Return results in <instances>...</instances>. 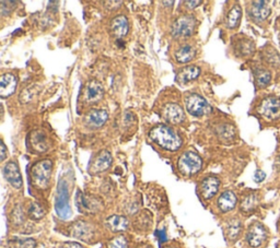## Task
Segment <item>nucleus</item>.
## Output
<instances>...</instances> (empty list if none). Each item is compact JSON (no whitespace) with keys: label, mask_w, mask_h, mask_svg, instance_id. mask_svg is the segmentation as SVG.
I'll use <instances>...</instances> for the list:
<instances>
[{"label":"nucleus","mask_w":280,"mask_h":248,"mask_svg":"<svg viewBox=\"0 0 280 248\" xmlns=\"http://www.w3.org/2000/svg\"><path fill=\"white\" fill-rule=\"evenodd\" d=\"M77 207L81 212L88 213V212H91V211L94 210L95 205L89 198H87L81 193L78 192V194H77Z\"/></svg>","instance_id":"28"},{"label":"nucleus","mask_w":280,"mask_h":248,"mask_svg":"<svg viewBox=\"0 0 280 248\" xmlns=\"http://www.w3.org/2000/svg\"><path fill=\"white\" fill-rule=\"evenodd\" d=\"M267 239V230L260 222H255L249 228L247 233V242L251 247H260Z\"/></svg>","instance_id":"9"},{"label":"nucleus","mask_w":280,"mask_h":248,"mask_svg":"<svg viewBox=\"0 0 280 248\" xmlns=\"http://www.w3.org/2000/svg\"><path fill=\"white\" fill-rule=\"evenodd\" d=\"M73 235H75L76 238H79L80 240L88 241L89 239L92 238L93 233L92 230H91V228L87 223L79 222L73 226Z\"/></svg>","instance_id":"23"},{"label":"nucleus","mask_w":280,"mask_h":248,"mask_svg":"<svg viewBox=\"0 0 280 248\" xmlns=\"http://www.w3.org/2000/svg\"><path fill=\"white\" fill-rule=\"evenodd\" d=\"M241 18H242V9L239 4H236L227 15V21H226L227 26L229 28H236L239 25Z\"/></svg>","instance_id":"24"},{"label":"nucleus","mask_w":280,"mask_h":248,"mask_svg":"<svg viewBox=\"0 0 280 248\" xmlns=\"http://www.w3.org/2000/svg\"><path fill=\"white\" fill-rule=\"evenodd\" d=\"M169 248H175V247H169Z\"/></svg>","instance_id":"41"},{"label":"nucleus","mask_w":280,"mask_h":248,"mask_svg":"<svg viewBox=\"0 0 280 248\" xmlns=\"http://www.w3.org/2000/svg\"><path fill=\"white\" fill-rule=\"evenodd\" d=\"M36 242L33 239H26L23 241H20L19 248H35Z\"/></svg>","instance_id":"33"},{"label":"nucleus","mask_w":280,"mask_h":248,"mask_svg":"<svg viewBox=\"0 0 280 248\" xmlns=\"http://www.w3.org/2000/svg\"><path fill=\"white\" fill-rule=\"evenodd\" d=\"M234 48L238 55L249 56L254 51V43L251 39H239Z\"/></svg>","instance_id":"26"},{"label":"nucleus","mask_w":280,"mask_h":248,"mask_svg":"<svg viewBox=\"0 0 280 248\" xmlns=\"http://www.w3.org/2000/svg\"><path fill=\"white\" fill-rule=\"evenodd\" d=\"M257 205H259V197L255 193H251L242 199L241 210L244 213L253 212L257 208Z\"/></svg>","instance_id":"25"},{"label":"nucleus","mask_w":280,"mask_h":248,"mask_svg":"<svg viewBox=\"0 0 280 248\" xmlns=\"http://www.w3.org/2000/svg\"><path fill=\"white\" fill-rule=\"evenodd\" d=\"M149 139L160 148L171 152L178 151L183 143L178 132L167 125L154 126L149 131Z\"/></svg>","instance_id":"1"},{"label":"nucleus","mask_w":280,"mask_h":248,"mask_svg":"<svg viewBox=\"0 0 280 248\" xmlns=\"http://www.w3.org/2000/svg\"><path fill=\"white\" fill-rule=\"evenodd\" d=\"M107 248H128V242L125 236L118 235L108 242Z\"/></svg>","instance_id":"31"},{"label":"nucleus","mask_w":280,"mask_h":248,"mask_svg":"<svg viewBox=\"0 0 280 248\" xmlns=\"http://www.w3.org/2000/svg\"><path fill=\"white\" fill-rule=\"evenodd\" d=\"M18 80L12 73H4L0 80V95L1 97H8L12 95L15 91Z\"/></svg>","instance_id":"16"},{"label":"nucleus","mask_w":280,"mask_h":248,"mask_svg":"<svg viewBox=\"0 0 280 248\" xmlns=\"http://www.w3.org/2000/svg\"><path fill=\"white\" fill-rule=\"evenodd\" d=\"M259 112L263 117L270 120H275L280 117V100L276 96H268L263 100Z\"/></svg>","instance_id":"7"},{"label":"nucleus","mask_w":280,"mask_h":248,"mask_svg":"<svg viewBox=\"0 0 280 248\" xmlns=\"http://www.w3.org/2000/svg\"><path fill=\"white\" fill-rule=\"evenodd\" d=\"M220 187V181L215 176H208L203 180L201 184V193L202 196L206 199H211L218 193Z\"/></svg>","instance_id":"14"},{"label":"nucleus","mask_w":280,"mask_h":248,"mask_svg":"<svg viewBox=\"0 0 280 248\" xmlns=\"http://www.w3.org/2000/svg\"><path fill=\"white\" fill-rule=\"evenodd\" d=\"M112 161L113 159L111 153L108 151H105V150H103V151H101L98 155H96L92 162H91L89 170L92 174H99V173H102L110 169V166L112 165Z\"/></svg>","instance_id":"10"},{"label":"nucleus","mask_w":280,"mask_h":248,"mask_svg":"<svg viewBox=\"0 0 280 248\" xmlns=\"http://www.w3.org/2000/svg\"><path fill=\"white\" fill-rule=\"evenodd\" d=\"M178 167L184 176H193L202 170L203 160L197 153L188 151L180 157Z\"/></svg>","instance_id":"3"},{"label":"nucleus","mask_w":280,"mask_h":248,"mask_svg":"<svg viewBox=\"0 0 280 248\" xmlns=\"http://www.w3.org/2000/svg\"><path fill=\"white\" fill-rule=\"evenodd\" d=\"M142 248H151L150 246H145V247H142Z\"/></svg>","instance_id":"40"},{"label":"nucleus","mask_w":280,"mask_h":248,"mask_svg":"<svg viewBox=\"0 0 280 248\" xmlns=\"http://www.w3.org/2000/svg\"><path fill=\"white\" fill-rule=\"evenodd\" d=\"M277 164H278V167H279V170H280V155H279V158H278V161H277Z\"/></svg>","instance_id":"39"},{"label":"nucleus","mask_w":280,"mask_h":248,"mask_svg":"<svg viewBox=\"0 0 280 248\" xmlns=\"http://www.w3.org/2000/svg\"><path fill=\"white\" fill-rule=\"evenodd\" d=\"M202 1H185V4H188L187 7L190 8V9H193V8H196L198 4H201Z\"/></svg>","instance_id":"38"},{"label":"nucleus","mask_w":280,"mask_h":248,"mask_svg":"<svg viewBox=\"0 0 280 248\" xmlns=\"http://www.w3.org/2000/svg\"><path fill=\"white\" fill-rule=\"evenodd\" d=\"M201 74V68L195 65H191L182 68L176 74V82L181 85H185L194 80H196Z\"/></svg>","instance_id":"13"},{"label":"nucleus","mask_w":280,"mask_h":248,"mask_svg":"<svg viewBox=\"0 0 280 248\" xmlns=\"http://www.w3.org/2000/svg\"><path fill=\"white\" fill-rule=\"evenodd\" d=\"M108 119V113L105 109H92L85 117V124L91 128H99L104 125Z\"/></svg>","instance_id":"15"},{"label":"nucleus","mask_w":280,"mask_h":248,"mask_svg":"<svg viewBox=\"0 0 280 248\" xmlns=\"http://www.w3.org/2000/svg\"><path fill=\"white\" fill-rule=\"evenodd\" d=\"M196 21L191 15H182L172 25V34L178 37L191 36L195 30Z\"/></svg>","instance_id":"5"},{"label":"nucleus","mask_w":280,"mask_h":248,"mask_svg":"<svg viewBox=\"0 0 280 248\" xmlns=\"http://www.w3.org/2000/svg\"><path fill=\"white\" fill-rule=\"evenodd\" d=\"M161 115L169 124L179 125L185 120V113L178 103H168L162 107Z\"/></svg>","instance_id":"8"},{"label":"nucleus","mask_w":280,"mask_h":248,"mask_svg":"<svg viewBox=\"0 0 280 248\" xmlns=\"http://www.w3.org/2000/svg\"><path fill=\"white\" fill-rule=\"evenodd\" d=\"M129 30L128 20L125 15H117L111 22V32L115 37L121 38L127 35Z\"/></svg>","instance_id":"17"},{"label":"nucleus","mask_w":280,"mask_h":248,"mask_svg":"<svg viewBox=\"0 0 280 248\" xmlns=\"http://www.w3.org/2000/svg\"><path fill=\"white\" fill-rule=\"evenodd\" d=\"M105 226L114 233L123 232L128 228V220L123 216H111L106 219Z\"/></svg>","instance_id":"20"},{"label":"nucleus","mask_w":280,"mask_h":248,"mask_svg":"<svg viewBox=\"0 0 280 248\" xmlns=\"http://www.w3.org/2000/svg\"><path fill=\"white\" fill-rule=\"evenodd\" d=\"M83 96L84 100L88 103H95L100 101L104 96L103 85L99 81H96V80H91L84 86Z\"/></svg>","instance_id":"11"},{"label":"nucleus","mask_w":280,"mask_h":248,"mask_svg":"<svg viewBox=\"0 0 280 248\" xmlns=\"http://www.w3.org/2000/svg\"><path fill=\"white\" fill-rule=\"evenodd\" d=\"M218 135L222 138V139H226V140H230L236 135V132H234L233 127L230 125H222L219 127L218 129Z\"/></svg>","instance_id":"32"},{"label":"nucleus","mask_w":280,"mask_h":248,"mask_svg":"<svg viewBox=\"0 0 280 248\" xmlns=\"http://www.w3.org/2000/svg\"><path fill=\"white\" fill-rule=\"evenodd\" d=\"M3 176L14 188L22 187V176L19 166L15 162H9L4 165Z\"/></svg>","instance_id":"12"},{"label":"nucleus","mask_w":280,"mask_h":248,"mask_svg":"<svg viewBox=\"0 0 280 248\" xmlns=\"http://www.w3.org/2000/svg\"><path fill=\"white\" fill-rule=\"evenodd\" d=\"M53 163L50 160H43L32 166L31 178L34 187L38 189H46L49 185Z\"/></svg>","instance_id":"2"},{"label":"nucleus","mask_w":280,"mask_h":248,"mask_svg":"<svg viewBox=\"0 0 280 248\" xmlns=\"http://www.w3.org/2000/svg\"><path fill=\"white\" fill-rule=\"evenodd\" d=\"M56 211L61 219H67L71 215L69 196H68V188L65 182H60L58 186V193L56 197Z\"/></svg>","instance_id":"6"},{"label":"nucleus","mask_w":280,"mask_h":248,"mask_svg":"<svg viewBox=\"0 0 280 248\" xmlns=\"http://www.w3.org/2000/svg\"><path fill=\"white\" fill-rule=\"evenodd\" d=\"M186 111L195 117H202L210 112V105L202 95L190 93L185 97Z\"/></svg>","instance_id":"4"},{"label":"nucleus","mask_w":280,"mask_h":248,"mask_svg":"<svg viewBox=\"0 0 280 248\" xmlns=\"http://www.w3.org/2000/svg\"><path fill=\"white\" fill-rule=\"evenodd\" d=\"M196 56V49L192 45H182L175 51V59L181 63H186L192 61Z\"/></svg>","instance_id":"21"},{"label":"nucleus","mask_w":280,"mask_h":248,"mask_svg":"<svg viewBox=\"0 0 280 248\" xmlns=\"http://www.w3.org/2000/svg\"><path fill=\"white\" fill-rule=\"evenodd\" d=\"M156 235L158 236V239H159V242L160 243H164V242H167V234H165L164 231H157V233Z\"/></svg>","instance_id":"36"},{"label":"nucleus","mask_w":280,"mask_h":248,"mask_svg":"<svg viewBox=\"0 0 280 248\" xmlns=\"http://www.w3.org/2000/svg\"><path fill=\"white\" fill-rule=\"evenodd\" d=\"M59 248H83L79 243L76 242H66V243H62Z\"/></svg>","instance_id":"35"},{"label":"nucleus","mask_w":280,"mask_h":248,"mask_svg":"<svg viewBox=\"0 0 280 248\" xmlns=\"http://www.w3.org/2000/svg\"><path fill=\"white\" fill-rule=\"evenodd\" d=\"M0 148H1V152H0V160L4 161L5 157H7V149H5L3 142H1V146H0Z\"/></svg>","instance_id":"37"},{"label":"nucleus","mask_w":280,"mask_h":248,"mask_svg":"<svg viewBox=\"0 0 280 248\" xmlns=\"http://www.w3.org/2000/svg\"><path fill=\"white\" fill-rule=\"evenodd\" d=\"M241 232H242L241 221L238 220V219H231L230 221H228L226 226V235L228 240H230L232 242L237 241Z\"/></svg>","instance_id":"22"},{"label":"nucleus","mask_w":280,"mask_h":248,"mask_svg":"<svg viewBox=\"0 0 280 248\" xmlns=\"http://www.w3.org/2000/svg\"><path fill=\"white\" fill-rule=\"evenodd\" d=\"M237 203H238L237 196L233 192H231V190H227V192L222 193L218 201H217L218 208L222 212H229L233 210L237 206Z\"/></svg>","instance_id":"19"},{"label":"nucleus","mask_w":280,"mask_h":248,"mask_svg":"<svg viewBox=\"0 0 280 248\" xmlns=\"http://www.w3.org/2000/svg\"><path fill=\"white\" fill-rule=\"evenodd\" d=\"M255 80L257 85L260 88H265L272 81V74L270 71L264 70V69H260L255 72Z\"/></svg>","instance_id":"29"},{"label":"nucleus","mask_w":280,"mask_h":248,"mask_svg":"<svg viewBox=\"0 0 280 248\" xmlns=\"http://www.w3.org/2000/svg\"><path fill=\"white\" fill-rule=\"evenodd\" d=\"M31 145L36 152H44L47 149L46 138L41 132H34V135L31 137Z\"/></svg>","instance_id":"27"},{"label":"nucleus","mask_w":280,"mask_h":248,"mask_svg":"<svg viewBox=\"0 0 280 248\" xmlns=\"http://www.w3.org/2000/svg\"><path fill=\"white\" fill-rule=\"evenodd\" d=\"M265 177H266V174L263 171L261 170H257L255 172V174H254V181L256 183H262L263 181L265 180Z\"/></svg>","instance_id":"34"},{"label":"nucleus","mask_w":280,"mask_h":248,"mask_svg":"<svg viewBox=\"0 0 280 248\" xmlns=\"http://www.w3.org/2000/svg\"><path fill=\"white\" fill-rule=\"evenodd\" d=\"M250 15L256 21H264L271 13V8L266 1H253L250 8Z\"/></svg>","instance_id":"18"},{"label":"nucleus","mask_w":280,"mask_h":248,"mask_svg":"<svg viewBox=\"0 0 280 248\" xmlns=\"http://www.w3.org/2000/svg\"><path fill=\"white\" fill-rule=\"evenodd\" d=\"M27 215L31 219H33V220H41L45 216V210L43 209L41 205H38L37 203H32L31 206L28 207Z\"/></svg>","instance_id":"30"}]
</instances>
